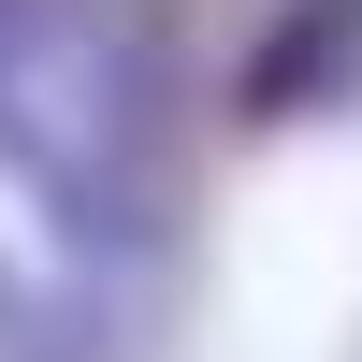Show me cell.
Returning <instances> with one entry per match:
<instances>
[{
  "label": "cell",
  "mask_w": 362,
  "mask_h": 362,
  "mask_svg": "<svg viewBox=\"0 0 362 362\" xmlns=\"http://www.w3.org/2000/svg\"><path fill=\"white\" fill-rule=\"evenodd\" d=\"M0 189L131 276L189 232V15L174 0H0Z\"/></svg>",
  "instance_id": "6da1fadb"
},
{
  "label": "cell",
  "mask_w": 362,
  "mask_h": 362,
  "mask_svg": "<svg viewBox=\"0 0 362 362\" xmlns=\"http://www.w3.org/2000/svg\"><path fill=\"white\" fill-rule=\"evenodd\" d=\"M0 362H160V334L131 319V290L87 261V276H29L0 247Z\"/></svg>",
  "instance_id": "3957f363"
},
{
  "label": "cell",
  "mask_w": 362,
  "mask_h": 362,
  "mask_svg": "<svg viewBox=\"0 0 362 362\" xmlns=\"http://www.w3.org/2000/svg\"><path fill=\"white\" fill-rule=\"evenodd\" d=\"M232 116L247 131H334L362 116V0H276L232 73Z\"/></svg>",
  "instance_id": "7a4b0ae2"
}]
</instances>
